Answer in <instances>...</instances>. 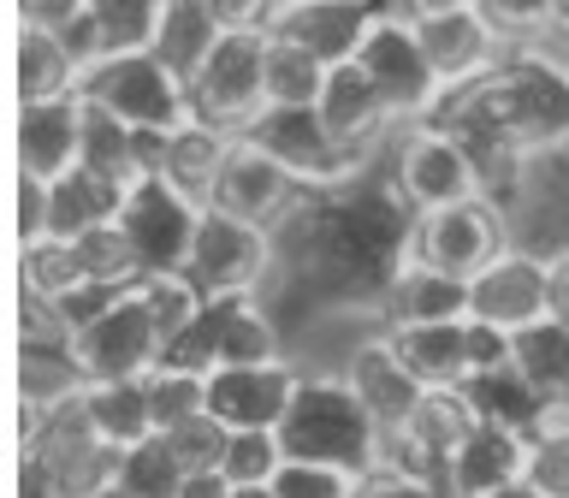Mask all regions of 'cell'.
I'll return each instance as SVG.
<instances>
[{"label":"cell","mask_w":569,"mask_h":498,"mask_svg":"<svg viewBox=\"0 0 569 498\" xmlns=\"http://www.w3.org/2000/svg\"><path fill=\"white\" fill-rule=\"evenodd\" d=\"M196 119L226 137H249L267 113V30H226L190 78Z\"/></svg>","instance_id":"obj_4"},{"label":"cell","mask_w":569,"mask_h":498,"mask_svg":"<svg viewBox=\"0 0 569 498\" xmlns=\"http://www.w3.org/2000/svg\"><path fill=\"white\" fill-rule=\"evenodd\" d=\"M356 66L380 83V96L391 101L398 124H421L445 107V89H439L433 66H427V53L416 42V24H409L403 12L386 7L373 18V30L362 36V48H356Z\"/></svg>","instance_id":"obj_8"},{"label":"cell","mask_w":569,"mask_h":498,"mask_svg":"<svg viewBox=\"0 0 569 498\" xmlns=\"http://www.w3.org/2000/svg\"><path fill=\"white\" fill-rule=\"evenodd\" d=\"M231 142H238V137H226V131H213V124L190 119L184 131L160 137L154 172L167 178L172 190H184V196H190L196 208H208V196H213V178H220L226 155H231Z\"/></svg>","instance_id":"obj_25"},{"label":"cell","mask_w":569,"mask_h":498,"mask_svg":"<svg viewBox=\"0 0 569 498\" xmlns=\"http://www.w3.org/2000/svg\"><path fill=\"white\" fill-rule=\"evenodd\" d=\"M297 190H302V185H297V172L284 167V160L267 149V142L238 137V142H231V155H226V167H220V178H213L208 208H213V213H231V220H249V226H267V231H273L284 213H291Z\"/></svg>","instance_id":"obj_12"},{"label":"cell","mask_w":569,"mask_h":498,"mask_svg":"<svg viewBox=\"0 0 569 498\" xmlns=\"http://www.w3.org/2000/svg\"><path fill=\"white\" fill-rule=\"evenodd\" d=\"M475 12L505 36V48H540L551 0H475Z\"/></svg>","instance_id":"obj_36"},{"label":"cell","mask_w":569,"mask_h":498,"mask_svg":"<svg viewBox=\"0 0 569 498\" xmlns=\"http://www.w3.org/2000/svg\"><path fill=\"white\" fill-rule=\"evenodd\" d=\"M113 480H119L131 498H178V487H184V462H178L172 445L154 434V439L131 445V451H119Z\"/></svg>","instance_id":"obj_32"},{"label":"cell","mask_w":569,"mask_h":498,"mask_svg":"<svg viewBox=\"0 0 569 498\" xmlns=\"http://www.w3.org/2000/svg\"><path fill=\"white\" fill-rule=\"evenodd\" d=\"M302 374L291 362H267V368H208V416L226 434H279L291 416Z\"/></svg>","instance_id":"obj_15"},{"label":"cell","mask_w":569,"mask_h":498,"mask_svg":"<svg viewBox=\"0 0 569 498\" xmlns=\"http://www.w3.org/2000/svg\"><path fill=\"white\" fill-rule=\"evenodd\" d=\"M469 320L492 332H528L546 320V256L528 243H505L498 256L469 279Z\"/></svg>","instance_id":"obj_13"},{"label":"cell","mask_w":569,"mask_h":498,"mask_svg":"<svg viewBox=\"0 0 569 498\" xmlns=\"http://www.w3.org/2000/svg\"><path fill=\"white\" fill-rule=\"evenodd\" d=\"M167 362H184V368H267V362H284L279 350V327L261 315L256 297H208L202 320L178 338V350Z\"/></svg>","instance_id":"obj_9"},{"label":"cell","mask_w":569,"mask_h":498,"mask_svg":"<svg viewBox=\"0 0 569 498\" xmlns=\"http://www.w3.org/2000/svg\"><path fill=\"white\" fill-rule=\"evenodd\" d=\"M53 238H83V231H96V226H113L119 220V208H124V196L131 190H119V185H107V178L96 172H66V178H53Z\"/></svg>","instance_id":"obj_29"},{"label":"cell","mask_w":569,"mask_h":498,"mask_svg":"<svg viewBox=\"0 0 569 498\" xmlns=\"http://www.w3.org/2000/svg\"><path fill=\"white\" fill-rule=\"evenodd\" d=\"M315 119H320V131H327L345 155H356V160H368L386 137L403 131L398 113H391V101L380 96V83H373L356 60L327 71V89H320V101H315Z\"/></svg>","instance_id":"obj_16"},{"label":"cell","mask_w":569,"mask_h":498,"mask_svg":"<svg viewBox=\"0 0 569 498\" xmlns=\"http://www.w3.org/2000/svg\"><path fill=\"white\" fill-rule=\"evenodd\" d=\"M83 96H66V101H36L18 113V167L24 178H53L78 172L83 167Z\"/></svg>","instance_id":"obj_21"},{"label":"cell","mask_w":569,"mask_h":498,"mask_svg":"<svg viewBox=\"0 0 569 498\" xmlns=\"http://www.w3.org/2000/svg\"><path fill=\"white\" fill-rule=\"evenodd\" d=\"M510 374L540 409V421H569V327L563 320H533L510 338Z\"/></svg>","instance_id":"obj_22"},{"label":"cell","mask_w":569,"mask_h":498,"mask_svg":"<svg viewBox=\"0 0 569 498\" xmlns=\"http://www.w3.org/2000/svg\"><path fill=\"white\" fill-rule=\"evenodd\" d=\"M83 18H96V0H18V30L71 36Z\"/></svg>","instance_id":"obj_40"},{"label":"cell","mask_w":569,"mask_h":498,"mask_svg":"<svg viewBox=\"0 0 569 498\" xmlns=\"http://www.w3.org/2000/svg\"><path fill=\"white\" fill-rule=\"evenodd\" d=\"M83 267H78V249L66 238H42L24 249V297H48V302H66L71 291H83Z\"/></svg>","instance_id":"obj_33"},{"label":"cell","mask_w":569,"mask_h":498,"mask_svg":"<svg viewBox=\"0 0 569 498\" xmlns=\"http://www.w3.org/2000/svg\"><path fill=\"white\" fill-rule=\"evenodd\" d=\"M380 12H386L380 0H279L267 36L309 48L327 66H345V60H356V48H362V36L373 30Z\"/></svg>","instance_id":"obj_18"},{"label":"cell","mask_w":569,"mask_h":498,"mask_svg":"<svg viewBox=\"0 0 569 498\" xmlns=\"http://www.w3.org/2000/svg\"><path fill=\"white\" fill-rule=\"evenodd\" d=\"M231 487H273V475L284 469V439L279 434H231L226 462Z\"/></svg>","instance_id":"obj_34"},{"label":"cell","mask_w":569,"mask_h":498,"mask_svg":"<svg viewBox=\"0 0 569 498\" xmlns=\"http://www.w3.org/2000/svg\"><path fill=\"white\" fill-rule=\"evenodd\" d=\"M149 409H154V434H172L178 421L208 416V374L184 362H160L149 380Z\"/></svg>","instance_id":"obj_31"},{"label":"cell","mask_w":569,"mask_h":498,"mask_svg":"<svg viewBox=\"0 0 569 498\" xmlns=\"http://www.w3.org/2000/svg\"><path fill=\"white\" fill-rule=\"evenodd\" d=\"M505 243H510V238H505V208H498L492 196H469V202L416 213V220H409V231H403L398 261L439 267V273H451V279L469 285Z\"/></svg>","instance_id":"obj_5"},{"label":"cell","mask_w":569,"mask_h":498,"mask_svg":"<svg viewBox=\"0 0 569 498\" xmlns=\"http://www.w3.org/2000/svg\"><path fill=\"white\" fill-rule=\"evenodd\" d=\"M83 83V53L71 48V36L53 30H18V107L36 101H66Z\"/></svg>","instance_id":"obj_26"},{"label":"cell","mask_w":569,"mask_h":498,"mask_svg":"<svg viewBox=\"0 0 569 498\" xmlns=\"http://www.w3.org/2000/svg\"><path fill=\"white\" fill-rule=\"evenodd\" d=\"M487 498H551V492H546L533 475H522V480H510V487H498V492H487Z\"/></svg>","instance_id":"obj_48"},{"label":"cell","mask_w":569,"mask_h":498,"mask_svg":"<svg viewBox=\"0 0 569 498\" xmlns=\"http://www.w3.org/2000/svg\"><path fill=\"white\" fill-rule=\"evenodd\" d=\"M284 457L302 462H332V469H373L386 451L380 427L368 421V409L356 404V391L345 386V374H302L291 416L279 427Z\"/></svg>","instance_id":"obj_2"},{"label":"cell","mask_w":569,"mask_h":498,"mask_svg":"<svg viewBox=\"0 0 569 498\" xmlns=\"http://www.w3.org/2000/svg\"><path fill=\"white\" fill-rule=\"evenodd\" d=\"M238 498H273V487H238Z\"/></svg>","instance_id":"obj_50"},{"label":"cell","mask_w":569,"mask_h":498,"mask_svg":"<svg viewBox=\"0 0 569 498\" xmlns=\"http://www.w3.org/2000/svg\"><path fill=\"white\" fill-rule=\"evenodd\" d=\"M356 498H445V487L403 469V462H373V469L356 475Z\"/></svg>","instance_id":"obj_38"},{"label":"cell","mask_w":569,"mask_h":498,"mask_svg":"<svg viewBox=\"0 0 569 498\" xmlns=\"http://www.w3.org/2000/svg\"><path fill=\"white\" fill-rule=\"evenodd\" d=\"M533 469V434L516 421H480L469 445L451 457V469H445V498H487L498 487H510V480H522Z\"/></svg>","instance_id":"obj_19"},{"label":"cell","mask_w":569,"mask_h":498,"mask_svg":"<svg viewBox=\"0 0 569 498\" xmlns=\"http://www.w3.org/2000/svg\"><path fill=\"white\" fill-rule=\"evenodd\" d=\"M457 7H475V0H391V12H403V18H433V12H457Z\"/></svg>","instance_id":"obj_47"},{"label":"cell","mask_w":569,"mask_h":498,"mask_svg":"<svg viewBox=\"0 0 569 498\" xmlns=\"http://www.w3.org/2000/svg\"><path fill=\"white\" fill-rule=\"evenodd\" d=\"M83 416L101 434L107 451H131V445L154 439V409H149V386L142 380H107V386H83Z\"/></svg>","instance_id":"obj_27"},{"label":"cell","mask_w":569,"mask_h":498,"mask_svg":"<svg viewBox=\"0 0 569 498\" xmlns=\"http://www.w3.org/2000/svg\"><path fill=\"white\" fill-rule=\"evenodd\" d=\"M78 96L96 107V113L131 124L142 137H172L196 119L190 107V83L160 60V53L142 42V48H107L83 66V83Z\"/></svg>","instance_id":"obj_1"},{"label":"cell","mask_w":569,"mask_h":498,"mask_svg":"<svg viewBox=\"0 0 569 498\" xmlns=\"http://www.w3.org/2000/svg\"><path fill=\"white\" fill-rule=\"evenodd\" d=\"M78 498H131V492H124L119 480H101V487H89V492H78Z\"/></svg>","instance_id":"obj_49"},{"label":"cell","mask_w":569,"mask_h":498,"mask_svg":"<svg viewBox=\"0 0 569 498\" xmlns=\"http://www.w3.org/2000/svg\"><path fill=\"white\" fill-rule=\"evenodd\" d=\"M18 498H78V492H71V480L53 469V457L24 445V457H18Z\"/></svg>","instance_id":"obj_42"},{"label":"cell","mask_w":569,"mask_h":498,"mask_svg":"<svg viewBox=\"0 0 569 498\" xmlns=\"http://www.w3.org/2000/svg\"><path fill=\"white\" fill-rule=\"evenodd\" d=\"M546 315L569 327V243H558L546 256Z\"/></svg>","instance_id":"obj_44"},{"label":"cell","mask_w":569,"mask_h":498,"mask_svg":"<svg viewBox=\"0 0 569 498\" xmlns=\"http://www.w3.org/2000/svg\"><path fill=\"white\" fill-rule=\"evenodd\" d=\"M267 267H273V231L202 208L196 238H190V256H184L178 273H190V285L202 297H256Z\"/></svg>","instance_id":"obj_7"},{"label":"cell","mask_w":569,"mask_h":498,"mask_svg":"<svg viewBox=\"0 0 569 498\" xmlns=\"http://www.w3.org/2000/svg\"><path fill=\"white\" fill-rule=\"evenodd\" d=\"M178 498H238V487H231L226 469H196V475H184Z\"/></svg>","instance_id":"obj_45"},{"label":"cell","mask_w":569,"mask_h":498,"mask_svg":"<svg viewBox=\"0 0 569 498\" xmlns=\"http://www.w3.org/2000/svg\"><path fill=\"white\" fill-rule=\"evenodd\" d=\"M202 7L220 30H267L279 0H202Z\"/></svg>","instance_id":"obj_43"},{"label":"cell","mask_w":569,"mask_h":498,"mask_svg":"<svg viewBox=\"0 0 569 498\" xmlns=\"http://www.w3.org/2000/svg\"><path fill=\"white\" fill-rule=\"evenodd\" d=\"M540 48H551V53H563L569 60V0H551V18H546V42Z\"/></svg>","instance_id":"obj_46"},{"label":"cell","mask_w":569,"mask_h":498,"mask_svg":"<svg viewBox=\"0 0 569 498\" xmlns=\"http://www.w3.org/2000/svg\"><path fill=\"white\" fill-rule=\"evenodd\" d=\"M327 71L332 66L315 60L309 48L267 36V107H279V113H309L320 101V89H327Z\"/></svg>","instance_id":"obj_30"},{"label":"cell","mask_w":569,"mask_h":498,"mask_svg":"<svg viewBox=\"0 0 569 498\" xmlns=\"http://www.w3.org/2000/svg\"><path fill=\"white\" fill-rule=\"evenodd\" d=\"M71 356H78L83 380L107 386V380H149V374L167 362V338H160L149 302L131 291H119L96 320H83L71 332Z\"/></svg>","instance_id":"obj_6"},{"label":"cell","mask_w":569,"mask_h":498,"mask_svg":"<svg viewBox=\"0 0 569 498\" xmlns=\"http://www.w3.org/2000/svg\"><path fill=\"white\" fill-rule=\"evenodd\" d=\"M391 196H398V208L416 220V213L487 196V178H480L475 155L462 149L439 119H421V124H403V131L391 137Z\"/></svg>","instance_id":"obj_3"},{"label":"cell","mask_w":569,"mask_h":498,"mask_svg":"<svg viewBox=\"0 0 569 498\" xmlns=\"http://www.w3.org/2000/svg\"><path fill=\"white\" fill-rule=\"evenodd\" d=\"M220 24L208 18L202 0H160V12H154V30H149V48L167 60L178 78H196V66L213 53V42H220Z\"/></svg>","instance_id":"obj_28"},{"label":"cell","mask_w":569,"mask_h":498,"mask_svg":"<svg viewBox=\"0 0 569 498\" xmlns=\"http://www.w3.org/2000/svg\"><path fill=\"white\" fill-rule=\"evenodd\" d=\"M196 220H202V208H196L184 190H172L160 172H149L142 185H131V196H124V208H119V231L137 249L142 279L149 273H178V267H184Z\"/></svg>","instance_id":"obj_11"},{"label":"cell","mask_w":569,"mask_h":498,"mask_svg":"<svg viewBox=\"0 0 569 498\" xmlns=\"http://www.w3.org/2000/svg\"><path fill=\"white\" fill-rule=\"evenodd\" d=\"M53 238V190L42 185V178H24L18 172V243H42Z\"/></svg>","instance_id":"obj_41"},{"label":"cell","mask_w":569,"mask_h":498,"mask_svg":"<svg viewBox=\"0 0 569 498\" xmlns=\"http://www.w3.org/2000/svg\"><path fill=\"white\" fill-rule=\"evenodd\" d=\"M403 368L421 386H475V320H421V327H380Z\"/></svg>","instance_id":"obj_23"},{"label":"cell","mask_w":569,"mask_h":498,"mask_svg":"<svg viewBox=\"0 0 569 498\" xmlns=\"http://www.w3.org/2000/svg\"><path fill=\"white\" fill-rule=\"evenodd\" d=\"M416 24V42L433 66V78L445 96H462V89L487 83L498 66H505V36H498L475 7H457V12H433V18H409Z\"/></svg>","instance_id":"obj_14"},{"label":"cell","mask_w":569,"mask_h":498,"mask_svg":"<svg viewBox=\"0 0 569 498\" xmlns=\"http://www.w3.org/2000/svg\"><path fill=\"white\" fill-rule=\"evenodd\" d=\"M487 421V409L469 386H427L421 391V409L409 416V427L380 451V462H403L427 480H445L451 457L469 445V434Z\"/></svg>","instance_id":"obj_10"},{"label":"cell","mask_w":569,"mask_h":498,"mask_svg":"<svg viewBox=\"0 0 569 498\" xmlns=\"http://www.w3.org/2000/svg\"><path fill=\"white\" fill-rule=\"evenodd\" d=\"M249 137L267 142V149H273L284 167L297 172V185H345V178H356V172L368 167V160L345 155L327 131H320L315 107H309V113H279V107H267Z\"/></svg>","instance_id":"obj_20"},{"label":"cell","mask_w":569,"mask_h":498,"mask_svg":"<svg viewBox=\"0 0 569 498\" xmlns=\"http://www.w3.org/2000/svg\"><path fill=\"white\" fill-rule=\"evenodd\" d=\"M551 498H569V421H546L533 434V469H528Z\"/></svg>","instance_id":"obj_39"},{"label":"cell","mask_w":569,"mask_h":498,"mask_svg":"<svg viewBox=\"0 0 569 498\" xmlns=\"http://www.w3.org/2000/svg\"><path fill=\"white\" fill-rule=\"evenodd\" d=\"M345 386L356 391V404L368 409V421L380 427V439L391 445L409 427V416H416L421 409V380L416 374L403 368V356L391 350V338L386 332H373V338H362V345H356L350 356H345Z\"/></svg>","instance_id":"obj_17"},{"label":"cell","mask_w":569,"mask_h":498,"mask_svg":"<svg viewBox=\"0 0 569 498\" xmlns=\"http://www.w3.org/2000/svg\"><path fill=\"white\" fill-rule=\"evenodd\" d=\"M172 445V457L184 462V475H196V469H220L226 462V445H231V434L213 416H190V421H178L172 434H160Z\"/></svg>","instance_id":"obj_37"},{"label":"cell","mask_w":569,"mask_h":498,"mask_svg":"<svg viewBox=\"0 0 569 498\" xmlns=\"http://www.w3.org/2000/svg\"><path fill=\"white\" fill-rule=\"evenodd\" d=\"M469 315V285L439 273V267H421V261H398L386 279V297H380V320L386 327H421V320H457Z\"/></svg>","instance_id":"obj_24"},{"label":"cell","mask_w":569,"mask_h":498,"mask_svg":"<svg viewBox=\"0 0 569 498\" xmlns=\"http://www.w3.org/2000/svg\"><path fill=\"white\" fill-rule=\"evenodd\" d=\"M273 498H356V469L284 457V469L273 475Z\"/></svg>","instance_id":"obj_35"}]
</instances>
